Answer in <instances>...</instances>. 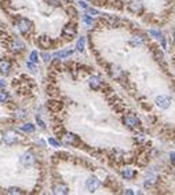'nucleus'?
<instances>
[{
	"instance_id": "obj_42",
	"label": "nucleus",
	"mask_w": 175,
	"mask_h": 195,
	"mask_svg": "<svg viewBox=\"0 0 175 195\" xmlns=\"http://www.w3.org/2000/svg\"><path fill=\"white\" fill-rule=\"evenodd\" d=\"M171 162L174 164V153H171Z\"/></svg>"
},
{
	"instance_id": "obj_39",
	"label": "nucleus",
	"mask_w": 175,
	"mask_h": 195,
	"mask_svg": "<svg viewBox=\"0 0 175 195\" xmlns=\"http://www.w3.org/2000/svg\"><path fill=\"white\" fill-rule=\"evenodd\" d=\"M43 59H44L46 62H48V60L51 59V56H50V55H47V54H43Z\"/></svg>"
},
{
	"instance_id": "obj_5",
	"label": "nucleus",
	"mask_w": 175,
	"mask_h": 195,
	"mask_svg": "<svg viewBox=\"0 0 175 195\" xmlns=\"http://www.w3.org/2000/svg\"><path fill=\"white\" fill-rule=\"evenodd\" d=\"M171 102L172 99L169 96H166V95H160L156 98V106L160 107V109H168L171 106Z\"/></svg>"
},
{
	"instance_id": "obj_2",
	"label": "nucleus",
	"mask_w": 175,
	"mask_h": 195,
	"mask_svg": "<svg viewBox=\"0 0 175 195\" xmlns=\"http://www.w3.org/2000/svg\"><path fill=\"white\" fill-rule=\"evenodd\" d=\"M123 122H124L125 125H127L128 128H131V129H136V128L141 126V121H139V118L135 117L134 114L125 115V117L123 118Z\"/></svg>"
},
{
	"instance_id": "obj_35",
	"label": "nucleus",
	"mask_w": 175,
	"mask_h": 195,
	"mask_svg": "<svg viewBox=\"0 0 175 195\" xmlns=\"http://www.w3.org/2000/svg\"><path fill=\"white\" fill-rule=\"evenodd\" d=\"M149 33H150L152 36H155V37H157V38H161V37H163V34H161L160 32H157V30H150Z\"/></svg>"
},
{
	"instance_id": "obj_41",
	"label": "nucleus",
	"mask_w": 175,
	"mask_h": 195,
	"mask_svg": "<svg viewBox=\"0 0 175 195\" xmlns=\"http://www.w3.org/2000/svg\"><path fill=\"white\" fill-rule=\"evenodd\" d=\"M6 85V81H3V80H0V87H4Z\"/></svg>"
},
{
	"instance_id": "obj_15",
	"label": "nucleus",
	"mask_w": 175,
	"mask_h": 195,
	"mask_svg": "<svg viewBox=\"0 0 175 195\" xmlns=\"http://www.w3.org/2000/svg\"><path fill=\"white\" fill-rule=\"evenodd\" d=\"M152 52H153V56H155V59L157 60V62L163 63V66H166V65H164V56H163V52H161L160 49L157 48V47H153V48H152Z\"/></svg>"
},
{
	"instance_id": "obj_17",
	"label": "nucleus",
	"mask_w": 175,
	"mask_h": 195,
	"mask_svg": "<svg viewBox=\"0 0 175 195\" xmlns=\"http://www.w3.org/2000/svg\"><path fill=\"white\" fill-rule=\"evenodd\" d=\"M88 84H90V87H91L92 89H99L101 85H102V84H101V81H99V78H98L97 76H92L91 78H90Z\"/></svg>"
},
{
	"instance_id": "obj_3",
	"label": "nucleus",
	"mask_w": 175,
	"mask_h": 195,
	"mask_svg": "<svg viewBox=\"0 0 175 195\" xmlns=\"http://www.w3.org/2000/svg\"><path fill=\"white\" fill-rule=\"evenodd\" d=\"M128 10L132 14L141 15V14L143 13V4H142L141 0H130V3H128Z\"/></svg>"
},
{
	"instance_id": "obj_38",
	"label": "nucleus",
	"mask_w": 175,
	"mask_h": 195,
	"mask_svg": "<svg viewBox=\"0 0 175 195\" xmlns=\"http://www.w3.org/2000/svg\"><path fill=\"white\" fill-rule=\"evenodd\" d=\"M17 114H18V115H17L18 118H24V117H25V115H26V114H25V111H22V110H20V111L17 113Z\"/></svg>"
},
{
	"instance_id": "obj_33",
	"label": "nucleus",
	"mask_w": 175,
	"mask_h": 195,
	"mask_svg": "<svg viewBox=\"0 0 175 195\" xmlns=\"http://www.w3.org/2000/svg\"><path fill=\"white\" fill-rule=\"evenodd\" d=\"M48 143H50L51 146H54V147H61V143L57 142V140L53 139V137H50V139H48Z\"/></svg>"
},
{
	"instance_id": "obj_22",
	"label": "nucleus",
	"mask_w": 175,
	"mask_h": 195,
	"mask_svg": "<svg viewBox=\"0 0 175 195\" xmlns=\"http://www.w3.org/2000/svg\"><path fill=\"white\" fill-rule=\"evenodd\" d=\"M11 47H13V49H14V51H22V49H24V44L21 43L20 40H15L14 43H13Z\"/></svg>"
},
{
	"instance_id": "obj_32",
	"label": "nucleus",
	"mask_w": 175,
	"mask_h": 195,
	"mask_svg": "<svg viewBox=\"0 0 175 195\" xmlns=\"http://www.w3.org/2000/svg\"><path fill=\"white\" fill-rule=\"evenodd\" d=\"M36 121H37V124H39V126L42 129H46V124H44V121L40 118V115H36Z\"/></svg>"
},
{
	"instance_id": "obj_1",
	"label": "nucleus",
	"mask_w": 175,
	"mask_h": 195,
	"mask_svg": "<svg viewBox=\"0 0 175 195\" xmlns=\"http://www.w3.org/2000/svg\"><path fill=\"white\" fill-rule=\"evenodd\" d=\"M76 33H77V25H76V22H69L62 29V37H65L66 40H72L76 36Z\"/></svg>"
},
{
	"instance_id": "obj_13",
	"label": "nucleus",
	"mask_w": 175,
	"mask_h": 195,
	"mask_svg": "<svg viewBox=\"0 0 175 195\" xmlns=\"http://www.w3.org/2000/svg\"><path fill=\"white\" fill-rule=\"evenodd\" d=\"M65 137H66V142L69 143V144L72 146H79L81 144L80 139H79V136H76L75 133H65Z\"/></svg>"
},
{
	"instance_id": "obj_20",
	"label": "nucleus",
	"mask_w": 175,
	"mask_h": 195,
	"mask_svg": "<svg viewBox=\"0 0 175 195\" xmlns=\"http://www.w3.org/2000/svg\"><path fill=\"white\" fill-rule=\"evenodd\" d=\"M54 132H55V135L58 137H64L65 136V133H66V131H65V128L62 125H59V126H54Z\"/></svg>"
},
{
	"instance_id": "obj_36",
	"label": "nucleus",
	"mask_w": 175,
	"mask_h": 195,
	"mask_svg": "<svg viewBox=\"0 0 175 195\" xmlns=\"http://www.w3.org/2000/svg\"><path fill=\"white\" fill-rule=\"evenodd\" d=\"M92 4H95V5H105L106 4V0H92Z\"/></svg>"
},
{
	"instance_id": "obj_19",
	"label": "nucleus",
	"mask_w": 175,
	"mask_h": 195,
	"mask_svg": "<svg viewBox=\"0 0 175 195\" xmlns=\"http://www.w3.org/2000/svg\"><path fill=\"white\" fill-rule=\"evenodd\" d=\"M59 92H61V91H59L57 87H54V85H48V87H47V93L50 96H53V98L59 96Z\"/></svg>"
},
{
	"instance_id": "obj_24",
	"label": "nucleus",
	"mask_w": 175,
	"mask_h": 195,
	"mask_svg": "<svg viewBox=\"0 0 175 195\" xmlns=\"http://www.w3.org/2000/svg\"><path fill=\"white\" fill-rule=\"evenodd\" d=\"M7 100H9V92L0 91V103H6Z\"/></svg>"
},
{
	"instance_id": "obj_28",
	"label": "nucleus",
	"mask_w": 175,
	"mask_h": 195,
	"mask_svg": "<svg viewBox=\"0 0 175 195\" xmlns=\"http://www.w3.org/2000/svg\"><path fill=\"white\" fill-rule=\"evenodd\" d=\"M66 13H68V14H69V15H70V16H73V18H75V16H77V11H76V10H75V8H73V7H72V5H69V7H68V8H66Z\"/></svg>"
},
{
	"instance_id": "obj_27",
	"label": "nucleus",
	"mask_w": 175,
	"mask_h": 195,
	"mask_svg": "<svg viewBox=\"0 0 175 195\" xmlns=\"http://www.w3.org/2000/svg\"><path fill=\"white\" fill-rule=\"evenodd\" d=\"M22 131L24 132H33L35 131V125H33V124H25V125L22 126Z\"/></svg>"
},
{
	"instance_id": "obj_40",
	"label": "nucleus",
	"mask_w": 175,
	"mask_h": 195,
	"mask_svg": "<svg viewBox=\"0 0 175 195\" xmlns=\"http://www.w3.org/2000/svg\"><path fill=\"white\" fill-rule=\"evenodd\" d=\"M124 192H125V194H130V195H131V194H134V191H132V190H130V188H127Z\"/></svg>"
},
{
	"instance_id": "obj_23",
	"label": "nucleus",
	"mask_w": 175,
	"mask_h": 195,
	"mask_svg": "<svg viewBox=\"0 0 175 195\" xmlns=\"http://www.w3.org/2000/svg\"><path fill=\"white\" fill-rule=\"evenodd\" d=\"M84 44H86V37H80L77 41V45H76V48L79 49L80 52L84 51Z\"/></svg>"
},
{
	"instance_id": "obj_30",
	"label": "nucleus",
	"mask_w": 175,
	"mask_h": 195,
	"mask_svg": "<svg viewBox=\"0 0 175 195\" xmlns=\"http://www.w3.org/2000/svg\"><path fill=\"white\" fill-rule=\"evenodd\" d=\"M55 157H59V159H68V158H70V154L65 153V151H61V153H58Z\"/></svg>"
},
{
	"instance_id": "obj_26",
	"label": "nucleus",
	"mask_w": 175,
	"mask_h": 195,
	"mask_svg": "<svg viewBox=\"0 0 175 195\" xmlns=\"http://www.w3.org/2000/svg\"><path fill=\"white\" fill-rule=\"evenodd\" d=\"M29 59H31L32 63H37V60H39V54H37V51H32Z\"/></svg>"
},
{
	"instance_id": "obj_18",
	"label": "nucleus",
	"mask_w": 175,
	"mask_h": 195,
	"mask_svg": "<svg viewBox=\"0 0 175 195\" xmlns=\"http://www.w3.org/2000/svg\"><path fill=\"white\" fill-rule=\"evenodd\" d=\"M121 175H123L124 179L130 180V179H132L134 176H135V170L130 169V168H125V169H121Z\"/></svg>"
},
{
	"instance_id": "obj_21",
	"label": "nucleus",
	"mask_w": 175,
	"mask_h": 195,
	"mask_svg": "<svg viewBox=\"0 0 175 195\" xmlns=\"http://www.w3.org/2000/svg\"><path fill=\"white\" fill-rule=\"evenodd\" d=\"M155 183H156V177H155V176H147V177L145 179V187H146V188L152 187Z\"/></svg>"
},
{
	"instance_id": "obj_11",
	"label": "nucleus",
	"mask_w": 175,
	"mask_h": 195,
	"mask_svg": "<svg viewBox=\"0 0 175 195\" xmlns=\"http://www.w3.org/2000/svg\"><path fill=\"white\" fill-rule=\"evenodd\" d=\"M21 164H22L24 166H32V165L35 164V157L32 155L31 153L24 154V155L21 157Z\"/></svg>"
},
{
	"instance_id": "obj_25",
	"label": "nucleus",
	"mask_w": 175,
	"mask_h": 195,
	"mask_svg": "<svg viewBox=\"0 0 175 195\" xmlns=\"http://www.w3.org/2000/svg\"><path fill=\"white\" fill-rule=\"evenodd\" d=\"M9 194H25V191H22L21 188H17V187H11V188L7 190Z\"/></svg>"
},
{
	"instance_id": "obj_6",
	"label": "nucleus",
	"mask_w": 175,
	"mask_h": 195,
	"mask_svg": "<svg viewBox=\"0 0 175 195\" xmlns=\"http://www.w3.org/2000/svg\"><path fill=\"white\" fill-rule=\"evenodd\" d=\"M37 43H39L40 48H43V49H48V48H51V47L54 45L53 38L48 37L47 34H42V36H40L39 40H37Z\"/></svg>"
},
{
	"instance_id": "obj_7",
	"label": "nucleus",
	"mask_w": 175,
	"mask_h": 195,
	"mask_svg": "<svg viewBox=\"0 0 175 195\" xmlns=\"http://www.w3.org/2000/svg\"><path fill=\"white\" fill-rule=\"evenodd\" d=\"M64 107V103L61 100H57V99H51L47 102V109L53 113H59Z\"/></svg>"
},
{
	"instance_id": "obj_16",
	"label": "nucleus",
	"mask_w": 175,
	"mask_h": 195,
	"mask_svg": "<svg viewBox=\"0 0 175 195\" xmlns=\"http://www.w3.org/2000/svg\"><path fill=\"white\" fill-rule=\"evenodd\" d=\"M73 55V49H66V51H58L54 54V58H59V59H64V58L72 56Z\"/></svg>"
},
{
	"instance_id": "obj_31",
	"label": "nucleus",
	"mask_w": 175,
	"mask_h": 195,
	"mask_svg": "<svg viewBox=\"0 0 175 195\" xmlns=\"http://www.w3.org/2000/svg\"><path fill=\"white\" fill-rule=\"evenodd\" d=\"M113 7H116L117 10H123V2L121 0H113Z\"/></svg>"
},
{
	"instance_id": "obj_12",
	"label": "nucleus",
	"mask_w": 175,
	"mask_h": 195,
	"mask_svg": "<svg viewBox=\"0 0 175 195\" xmlns=\"http://www.w3.org/2000/svg\"><path fill=\"white\" fill-rule=\"evenodd\" d=\"M53 192L57 195H65L69 192V188H68L65 184H55V186L53 187Z\"/></svg>"
},
{
	"instance_id": "obj_10",
	"label": "nucleus",
	"mask_w": 175,
	"mask_h": 195,
	"mask_svg": "<svg viewBox=\"0 0 175 195\" xmlns=\"http://www.w3.org/2000/svg\"><path fill=\"white\" fill-rule=\"evenodd\" d=\"M135 162L138 166H146V165L149 164V154H147V151H143V153L139 154V155L136 157Z\"/></svg>"
},
{
	"instance_id": "obj_4",
	"label": "nucleus",
	"mask_w": 175,
	"mask_h": 195,
	"mask_svg": "<svg viewBox=\"0 0 175 195\" xmlns=\"http://www.w3.org/2000/svg\"><path fill=\"white\" fill-rule=\"evenodd\" d=\"M32 26H33V23L26 18H21L20 22H18V29H20V32L22 33V34H28L32 30Z\"/></svg>"
},
{
	"instance_id": "obj_29",
	"label": "nucleus",
	"mask_w": 175,
	"mask_h": 195,
	"mask_svg": "<svg viewBox=\"0 0 175 195\" xmlns=\"http://www.w3.org/2000/svg\"><path fill=\"white\" fill-rule=\"evenodd\" d=\"M83 21L86 22L88 26H92V23H94V19L90 18V15H87V14H86V15H83Z\"/></svg>"
},
{
	"instance_id": "obj_14",
	"label": "nucleus",
	"mask_w": 175,
	"mask_h": 195,
	"mask_svg": "<svg viewBox=\"0 0 175 195\" xmlns=\"http://www.w3.org/2000/svg\"><path fill=\"white\" fill-rule=\"evenodd\" d=\"M10 67H11V63L9 59H0V73L7 74L10 71Z\"/></svg>"
},
{
	"instance_id": "obj_37",
	"label": "nucleus",
	"mask_w": 175,
	"mask_h": 195,
	"mask_svg": "<svg viewBox=\"0 0 175 195\" xmlns=\"http://www.w3.org/2000/svg\"><path fill=\"white\" fill-rule=\"evenodd\" d=\"M79 4H80L81 8H88V4H87L86 2H83V0H80V2H79Z\"/></svg>"
},
{
	"instance_id": "obj_9",
	"label": "nucleus",
	"mask_w": 175,
	"mask_h": 195,
	"mask_svg": "<svg viewBox=\"0 0 175 195\" xmlns=\"http://www.w3.org/2000/svg\"><path fill=\"white\" fill-rule=\"evenodd\" d=\"M99 186H101V181L98 180L97 177H90L88 180H87V183H86V187H87V190H88L90 192L97 191V188Z\"/></svg>"
},
{
	"instance_id": "obj_34",
	"label": "nucleus",
	"mask_w": 175,
	"mask_h": 195,
	"mask_svg": "<svg viewBox=\"0 0 175 195\" xmlns=\"http://www.w3.org/2000/svg\"><path fill=\"white\" fill-rule=\"evenodd\" d=\"M87 10V15H99V11L94 10V8H86Z\"/></svg>"
},
{
	"instance_id": "obj_8",
	"label": "nucleus",
	"mask_w": 175,
	"mask_h": 195,
	"mask_svg": "<svg viewBox=\"0 0 175 195\" xmlns=\"http://www.w3.org/2000/svg\"><path fill=\"white\" fill-rule=\"evenodd\" d=\"M18 140V135L15 133L14 131H7L6 133L3 135V142L6 143V144H14L15 142Z\"/></svg>"
}]
</instances>
